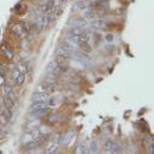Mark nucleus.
<instances>
[{
    "instance_id": "39448f33",
    "label": "nucleus",
    "mask_w": 154,
    "mask_h": 154,
    "mask_svg": "<svg viewBox=\"0 0 154 154\" xmlns=\"http://www.w3.org/2000/svg\"><path fill=\"white\" fill-rule=\"evenodd\" d=\"M92 27L95 29H105L106 21L103 20V18H94V20H92Z\"/></svg>"
},
{
    "instance_id": "6e6552de",
    "label": "nucleus",
    "mask_w": 154,
    "mask_h": 154,
    "mask_svg": "<svg viewBox=\"0 0 154 154\" xmlns=\"http://www.w3.org/2000/svg\"><path fill=\"white\" fill-rule=\"evenodd\" d=\"M55 88H56V86L49 83V82L45 81V80H44L43 82H41V85H39V89H42V91H44V92H48V93L55 91Z\"/></svg>"
},
{
    "instance_id": "1a4fd4ad",
    "label": "nucleus",
    "mask_w": 154,
    "mask_h": 154,
    "mask_svg": "<svg viewBox=\"0 0 154 154\" xmlns=\"http://www.w3.org/2000/svg\"><path fill=\"white\" fill-rule=\"evenodd\" d=\"M0 49H2V51L4 53V55L8 57L9 60H12V59H14V55H15V54H14V50H12L11 48H9L6 44H3L2 47H0Z\"/></svg>"
},
{
    "instance_id": "393cba45",
    "label": "nucleus",
    "mask_w": 154,
    "mask_h": 154,
    "mask_svg": "<svg viewBox=\"0 0 154 154\" xmlns=\"http://www.w3.org/2000/svg\"><path fill=\"white\" fill-rule=\"evenodd\" d=\"M0 75H3V76L6 75V66H5V64L2 63V61H0Z\"/></svg>"
},
{
    "instance_id": "cd10ccee",
    "label": "nucleus",
    "mask_w": 154,
    "mask_h": 154,
    "mask_svg": "<svg viewBox=\"0 0 154 154\" xmlns=\"http://www.w3.org/2000/svg\"><path fill=\"white\" fill-rule=\"evenodd\" d=\"M6 85V80H5V76L0 75V86H5Z\"/></svg>"
},
{
    "instance_id": "b1692460",
    "label": "nucleus",
    "mask_w": 154,
    "mask_h": 154,
    "mask_svg": "<svg viewBox=\"0 0 154 154\" xmlns=\"http://www.w3.org/2000/svg\"><path fill=\"white\" fill-rule=\"evenodd\" d=\"M55 66H56V64H55V61H51V63H49L48 64V66H47V72L48 73H50L54 69H55Z\"/></svg>"
},
{
    "instance_id": "9d476101",
    "label": "nucleus",
    "mask_w": 154,
    "mask_h": 154,
    "mask_svg": "<svg viewBox=\"0 0 154 154\" xmlns=\"http://www.w3.org/2000/svg\"><path fill=\"white\" fill-rule=\"evenodd\" d=\"M60 50H65V51H69V53H72L73 50H75V48H73V44H71L69 41H65V42H63V43H60V48H59Z\"/></svg>"
},
{
    "instance_id": "c756f323",
    "label": "nucleus",
    "mask_w": 154,
    "mask_h": 154,
    "mask_svg": "<svg viewBox=\"0 0 154 154\" xmlns=\"http://www.w3.org/2000/svg\"><path fill=\"white\" fill-rule=\"evenodd\" d=\"M42 2H43V3H47V2H49V0H42Z\"/></svg>"
},
{
    "instance_id": "423d86ee",
    "label": "nucleus",
    "mask_w": 154,
    "mask_h": 154,
    "mask_svg": "<svg viewBox=\"0 0 154 154\" xmlns=\"http://www.w3.org/2000/svg\"><path fill=\"white\" fill-rule=\"evenodd\" d=\"M97 16H98V14L91 8H87L86 10H83V17L86 18V20L92 21V20H94V18H97Z\"/></svg>"
},
{
    "instance_id": "4468645a",
    "label": "nucleus",
    "mask_w": 154,
    "mask_h": 154,
    "mask_svg": "<svg viewBox=\"0 0 154 154\" xmlns=\"http://www.w3.org/2000/svg\"><path fill=\"white\" fill-rule=\"evenodd\" d=\"M77 47L81 49V51H83V53H86V54H88V53L92 51V45L89 44V42H83V43L79 44Z\"/></svg>"
},
{
    "instance_id": "aec40b11",
    "label": "nucleus",
    "mask_w": 154,
    "mask_h": 154,
    "mask_svg": "<svg viewBox=\"0 0 154 154\" xmlns=\"http://www.w3.org/2000/svg\"><path fill=\"white\" fill-rule=\"evenodd\" d=\"M17 70L20 71V73H27V65L23 63V61H20L17 64Z\"/></svg>"
},
{
    "instance_id": "c85d7f7f",
    "label": "nucleus",
    "mask_w": 154,
    "mask_h": 154,
    "mask_svg": "<svg viewBox=\"0 0 154 154\" xmlns=\"http://www.w3.org/2000/svg\"><path fill=\"white\" fill-rule=\"evenodd\" d=\"M67 2H69V0H60V3H61V4H66Z\"/></svg>"
},
{
    "instance_id": "a878e982",
    "label": "nucleus",
    "mask_w": 154,
    "mask_h": 154,
    "mask_svg": "<svg viewBox=\"0 0 154 154\" xmlns=\"http://www.w3.org/2000/svg\"><path fill=\"white\" fill-rule=\"evenodd\" d=\"M105 41H106L108 43H111V42L114 41V35H112L111 33H108L106 37H105Z\"/></svg>"
},
{
    "instance_id": "0eeeda50",
    "label": "nucleus",
    "mask_w": 154,
    "mask_h": 154,
    "mask_svg": "<svg viewBox=\"0 0 154 154\" xmlns=\"http://www.w3.org/2000/svg\"><path fill=\"white\" fill-rule=\"evenodd\" d=\"M47 99L45 100H37V102H32L31 104V111H34V110H39V109H43V108H47Z\"/></svg>"
},
{
    "instance_id": "a211bd4d",
    "label": "nucleus",
    "mask_w": 154,
    "mask_h": 154,
    "mask_svg": "<svg viewBox=\"0 0 154 154\" xmlns=\"http://www.w3.org/2000/svg\"><path fill=\"white\" fill-rule=\"evenodd\" d=\"M26 82V73H20L18 75V77H17V80H16V86H18V87H21V86H23V83Z\"/></svg>"
},
{
    "instance_id": "f3484780",
    "label": "nucleus",
    "mask_w": 154,
    "mask_h": 154,
    "mask_svg": "<svg viewBox=\"0 0 154 154\" xmlns=\"http://www.w3.org/2000/svg\"><path fill=\"white\" fill-rule=\"evenodd\" d=\"M22 32H23V34H29V33H32V23L31 22H23L22 25Z\"/></svg>"
},
{
    "instance_id": "bb28decb",
    "label": "nucleus",
    "mask_w": 154,
    "mask_h": 154,
    "mask_svg": "<svg viewBox=\"0 0 154 154\" xmlns=\"http://www.w3.org/2000/svg\"><path fill=\"white\" fill-rule=\"evenodd\" d=\"M149 153L153 154L154 153V141L150 140V143H149Z\"/></svg>"
},
{
    "instance_id": "f03ea898",
    "label": "nucleus",
    "mask_w": 154,
    "mask_h": 154,
    "mask_svg": "<svg viewBox=\"0 0 154 154\" xmlns=\"http://www.w3.org/2000/svg\"><path fill=\"white\" fill-rule=\"evenodd\" d=\"M91 9H93L95 12H105L108 10V4L106 2H102V0H95V2H93L91 5H89Z\"/></svg>"
},
{
    "instance_id": "f257e3e1",
    "label": "nucleus",
    "mask_w": 154,
    "mask_h": 154,
    "mask_svg": "<svg viewBox=\"0 0 154 154\" xmlns=\"http://www.w3.org/2000/svg\"><path fill=\"white\" fill-rule=\"evenodd\" d=\"M103 150L105 153H120L121 148L116 142L112 141L111 138H106L103 142Z\"/></svg>"
},
{
    "instance_id": "9b49d317",
    "label": "nucleus",
    "mask_w": 154,
    "mask_h": 154,
    "mask_svg": "<svg viewBox=\"0 0 154 154\" xmlns=\"http://www.w3.org/2000/svg\"><path fill=\"white\" fill-rule=\"evenodd\" d=\"M72 27H79V28H87L88 27V22L86 21V18H80V20H75V22L72 23Z\"/></svg>"
},
{
    "instance_id": "5701e85b",
    "label": "nucleus",
    "mask_w": 154,
    "mask_h": 154,
    "mask_svg": "<svg viewBox=\"0 0 154 154\" xmlns=\"http://www.w3.org/2000/svg\"><path fill=\"white\" fill-rule=\"evenodd\" d=\"M47 105L48 106H55L56 105V98H47Z\"/></svg>"
},
{
    "instance_id": "7ed1b4c3",
    "label": "nucleus",
    "mask_w": 154,
    "mask_h": 154,
    "mask_svg": "<svg viewBox=\"0 0 154 154\" xmlns=\"http://www.w3.org/2000/svg\"><path fill=\"white\" fill-rule=\"evenodd\" d=\"M48 97H49V93H48V92H44V91H42V89H39V88H38V91H35V92L32 94L33 102H37V100H45Z\"/></svg>"
},
{
    "instance_id": "7c9ffc66",
    "label": "nucleus",
    "mask_w": 154,
    "mask_h": 154,
    "mask_svg": "<svg viewBox=\"0 0 154 154\" xmlns=\"http://www.w3.org/2000/svg\"><path fill=\"white\" fill-rule=\"evenodd\" d=\"M102 2H108V0H102Z\"/></svg>"
},
{
    "instance_id": "412c9836",
    "label": "nucleus",
    "mask_w": 154,
    "mask_h": 154,
    "mask_svg": "<svg viewBox=\"0 0 154 154\" xmlns=\"http://www.w3.org/2000/svg\"><path fill=\"white\" fill-rule=\"evenodd\" d=\"M14 104H15V102H12L11 99H9L8 97H5L4 98V106L5 108H9V109H14Z\"/></svg>"
},
{
    "instance_id": "dca6fc26",
    "label": "nucleus",
    "mask_w": 154,
    "mask_h": 154,
    "mask_svg": "<svg viewBox=\"0 0 154 154\" xmlns=\"http://www.w3.org/2000/svg\"><path fill=\"white\" fill-rule=\"evenodd\" d=\"M85 28H79V27H71L69 31V35H80L85 32Z\"/></svg>"
},
{
    "instance_id": "2eb2a0df",
    "label": "nucleus",
    "mask_w": 154,
    "mask_h": 154,
    "mask_svg": "<svg viewBox=\"0 0 154 154\" xmlns=\"http://www.w3.org/2000/svg\"><path fill=\"white\" fill-rule=\"evenodd\" d=\"M39 125H41V122L38 121L37 119H33V120H31L29 122H28V125H27V131H33V130H35V128H38L39 127Z\"/></svg>"
},
{
    "instance_id": "ddd939ff",
    "label": "nucleus",
    "mask_w": 154,
    "mask_h": 154,
    "mask_svg": "<svg viewBox=\"0 0 154 154\" xmlns=\"http://www.w3.org/2000/svg\"><path fill=\"white\" fill-rule=\"evenodd\" d=\"M48 111H49V109L47 106V108H43V109H39V110H34V111H31V112H32L33 118H41V116H44L45 114H48Z\"/></svg>"
},
{
    "instance_id": "f8f14e48",
    "label": "nucleus",
    "mask_w": 154,
    "mask_h": 154,
    "mask_svg": "<svg viewBox=\"0 0 154 154\" xmlns=\"http://www.w3.org/2000/svg\"><path fill=\"white\" fill-rule=\"evenodd\" d=\"M11 32H12V34H15L16 37H21V35L23 34V32H22V26H21V25H18V23L12 25V27H11Z\"/></svg>"
},
{
    "instance_id": "4be33fe9",
    "label": "nucleus",
    "mask_w": 154,
    "mask_h": 154,
    "mask_svg": "<svg viewBox=\"0 0 154 154\" xmlns=\"http://www.w3.org/2000/svg\"><path fill=\"white\" fill-rule=\"evenodd\" d=\"M76 153L77 154H85V153H88V149H87V147L85 146V144H80L79 147H77V149H76Z\"/></svg>"
},
{
    "instance_id": "6ab92c4d",
    "label": "nucleus",
    "mask_w": 154,
    "mask_h": 154,
    "mask_svg": "<svg viewBox=\"0 0 154 154\" xmlns=\"http://www.w3.org/2000/svg\"><path fill=\"white\" fill-rule=\"evenodd\" d=\"M98 152V142L97 141H92L89 144L88 153H97Z\"/></svg>"
},
{
    "instance_id": "20e7f679",
    "label": "nucleus",
    "mask_w": 154,
    "mask_h": 154,
    "mask_svg": "<svg viewBox=\"0 0 154 154\" xmlns=\"http://www.w3.org/2000/svg\"><path fill=\"white\" fill-rule=\"evenodd\" d=\"M87 8H89L88 3L86 2V0H79V2H76L72 6V11L76 12V11H83L86 10Z\"/></svg>"
}]
</instances>
